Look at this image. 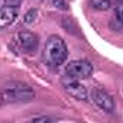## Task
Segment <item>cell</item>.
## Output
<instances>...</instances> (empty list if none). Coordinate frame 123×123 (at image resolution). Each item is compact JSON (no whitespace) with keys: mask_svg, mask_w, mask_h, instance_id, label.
<instances>
[{"mask_svg":"<svg viewBox=\"0 0 123 123\" xmlns=\"http://www.w3.org/2000/svg\"><path fill=\"white\" fill-rule=\"evenodd\" d=\"M67 58H68V48L64 39L58 35L49 36L43 48V61L51 67H59L67 61Z\"/></svg>","mask_w":123,"mask_h":123,"instance_id":"cell-1","label":"cell"},{"mask_svg":"<svg viewBox=\"0 0 123 123\" xmlns=\"http://www.w3.org/2000/svg\"><path fill=\"white\" fill-rule=\"evenodd\" d=\"M3 103H28L33 100L35 91L23 83L19 81H7L3 86Z\"/></svg>","mask_w":123,"mask_h":123,"instance_id":"cell-2","label":"cell"},{"mask_svg":"<svg viewBox=\"0 0 123 123\" xmlns=\"http://www.w3.org/2000/svg\"><path fill=\"white\" fill-rule=\"evenodd\" d=\"M65 74L75 80L88 78L93 74V65L86 59H75L65 67Z\"/></svg>","mask_w":123,"mask_h":123,"instance_id":"cell-3","label":"cell"},{"mask_svg":"<svg viewBox=\"0 0 123 123\" xmlns=\"http://www.w3.org/2000/svg\"><path fill=\"white\" fill-rule=\"evenodd\" d=\"M91 98L103 111H106V113L114 111V100L107 91H104L101 88H94L91 91Z\"/></svg>","mask_w":123,"mask_h":123,"instance_id":"cell-4","label":"cell"},{"mask_svg":"<svg viewBox=\"0 0 123 123\" xmlns=\"http://www.w3.org/2000/svg\"><path fill=\"white\" fill-rule=\"evenodd\" d=\"M64 88L74 98H77V100H87V96H88L87 94V88L80 81H77L75 78L70 77V80H65L64 81Z\"/></svg>","mask_w":123,"mask_h":123,"instance_id":"cell-5","label":"cell"},{"mask_svg":"<svg viewBox=\"0 0 123 123\" xmlns=\"http://www.w3.org/2000/svg\"><path fill=\"white\" fill-rule=\"evenodd\" d=\"M18 39L22 45V48L28 52H33L38 48V36L29 31H20L18 35Z\"/></svg>","mask_w":123,"mask_h":123,"instance_id":"cell-6","label":"cell"},{"mask_svg":"<svg viewBox=\"0 0 123 123\" xmlns=\"http://www.w3.org/2000/svg\"><path fill=\"white\" fill-rule=\"evenodd\" d=\"M18 18V7H9V6H3L2 7V13H0V26L6 28L9 25H12Z\"/></svg>","mask_w":123,"mask_h":123,"instance_id":"cell-7","label":"cell"},{"mask_svg":"<svg viewBox=\"0 0 123 123\" xmlns=\"http://www.w3.org/2000/svg\"><path fill=\"white\" fill-rule=\"evenodd\" d=\"M96 10H107L110 7V0H90Z\"/></svg>","mask_w":123,"mask_h":123,"instance_id":"cell-8","label":"cell"},{"mask_svg":"<svg viewBox=\"0 0 123 123\" xmlns=\"http://www.w3.org/2000/svg\"><path fill=\"white\" fill-rule=\"evenodd\" d=\"M38 18V10L36 9H31L25 13V18H23V22L25 23H33Z\"/></svg>","mask_w":123,"mask_h":123,"instance_id":"cell-9","label":"cell"},{"mask_svg":"<svg viewBox=\"0 0 123 123\" xmlns=\"http://www.w3.org/2000/svg\"><path fill=\"white\" fill-rule=\"evenodd\" d=\"M51 2H52V5H54L56 9H59V10H67V9H68L65 0H51Z\"/></svg>","mask_w":123,"mask_h":123,"instance_id":"cell-10","label":"cell"},{"mask_svg":"<svg viewBox=\"0 0 123 123\" xmlns=\"http://www.w3.org/2000/svg\"><path fill=\"white\" fill-rule=\"evenodd\" d=\"M23 0H3V6H9V7H19L22 5Z\"/></svg>","mask_w":123,"mask_h":123,"instance_id":"cell-11","label":"cell"},{"mask_svg":"<svg viewBox=\"0 0 123 123\" xmlns=\"http://www.w3.org/2000/svg\"><path fill=\"white\" fill-rule=\"evenodd\" d=\"M116 18L123 22V3H119L116 7Z\"/></svg>","mask_w":123,"mask_h":123,"instance_id":"cell-12","label":"cell"},{"mask_svg":"<svg viewBox=\"0 0 123 123\" xmlns=\"http://www.w3.org/2000/svg\"><path fill=\"white\" fill-rule=\"evenodd\" d=\"M32 122H35V123H38V122H45V123H48V122H51V119L49 117H33L32 119Z\"/></svg>","mask_w":123,"mask_h":123,"instance_id":"cell-13","label":"cell"}]
</instances>
